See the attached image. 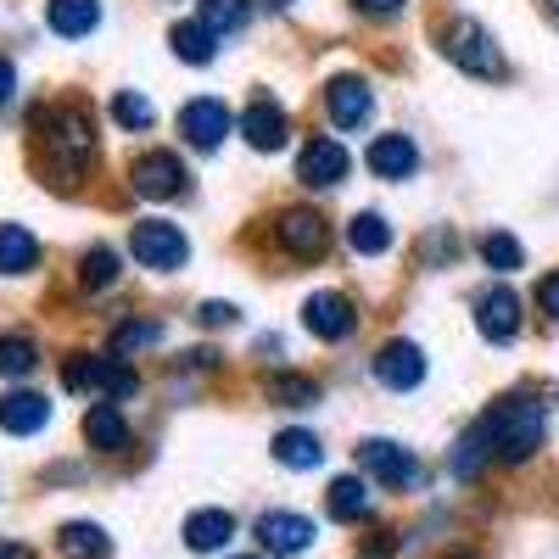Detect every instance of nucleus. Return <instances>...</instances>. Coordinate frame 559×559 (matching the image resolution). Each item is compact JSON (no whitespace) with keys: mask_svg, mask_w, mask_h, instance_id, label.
Instances as JSON below:
<instances>
[{"mask_svg":"<svg viewBox=\"0 0 559 559\" xmlns=\"http://www.w3.org/2000/svg\"><path fill=\"white\" fill-rule=\"evenodd\" d=\"M324 112H331V123L342 134H358V129H369V118H376V90H369L364 79H353V73H342V79L324 84Z\"/></svg>","mask_w":559,"mask_h":559,"instance_id":"obj_8","label":"nucleus"},{"mask_svg":"<svg viewBox=\"0 0 559 559\" xmlns=\"http://www.w3.org/2000/svg\"><path fill=\"white\" fill-rule=\"evenodd\" d=\"M481 426H487V437H492V459H503V464H526V459L543 448L548 408H543V397L515 392V397L492 403V414L481 419Z\"/></svg>","mask_w":559,"mask_h":559,"instance_id":"obj_2","label":"nucleus"},{"mask_svg":"<svg viewBox=\"0 0 559 559\" xmlns=\"http://www.w3.org/2000/svg\"><path fill=\"white\" fill-rule=\"evenodd\" d=\"M39 263V241L23 224H0V274H28Z\"/></svg>","mask_w":559,"mask_h":559,"instance_id":"obj_26","label":"nucleus"},{"mask_svg":"<svg viewBox=\"0 0 559 559\" xmlns=\"http://www.w3.org/2000/svg\"><path fill=\"white\" fill-rule=\"evenodd\" d=\"M269 397L286 403V408H313V403H319V386H313L308 376H292V369H286V376L269 381Z\"/></svg>","mask_w":559,"mask_h":559,"instance_id":"obj_34","label":"nucleus"},{"mask_svg":"<svg viewBox=\"0 0 559 559\" xmlns=\"http://www.w3.org/2000/svg\"><path fill=\"white\" fill-rule=\"evenodd\" d=\"M218 34L197 17V23H174V34H168V45H174V57L179 62H191V68H207L213 57H218V45H213Z\"/></svg>","mask_w":559,"mask_h":559,"instance_id":"obj_23","label":"nucleus"},{"mask_svg":"<svg viewBox=\"0 0 559 559\" xmlns=\"http://www.w3.org/2000/svg\"><path fill=\"white\" fill-rule=\"evenodd\" d=\"M157 342H163V324H157V319H129V324H118V331H112V353H118V358L146 353V347H157Z\"/></svg>","mask_w":559,"mask_h":559,"instance_id":"obj_31","label":"nucleus"},{"mask_svg":"<svg viewBox=\"0 0 559 559\" xmlns=\"http://www.w3.org/2000/svg\"><path fill=\"white\" fill-rule=\"evenodd\" d=\"M236 559H258V554H236Z\"/></svg>","mask_w":559,"mask_h":559,"instance_id":"obj_44","label":"nucleus"},{"mask_svg":"<svg viewBox=\"0 0 559 559\" xmlns=\"http://www.w3.org/2000/svg\"><path fill=\"white\" fill-rule=\"evenodd\" d=\"M84 437H90V448H102V453H123V448H129V426H123V414H118L112 397L90 403V414H84Z\"/></svg>","mask_w":559,"mask_h":559,"instance_id":"obj_21","label":"nucleus"},{"mask_svg":"<svg viewBox=\"0 0 559 559\" xmlns=\"http://www.w3.org/2000/svg\"><path fill=\"white\" fill-rule=\"evenodd\" d=\"M34 369H39V347L28 336H0V376L23 381V376H34Z\"/></svg>","mask_w":559,"mask_h":559,"instance_id":"obj_32","label":"nucleus"},{"mask_svg":"<svg viewBox=\"0 0 559 559\" xmlns=\"http://www.w3.org/2000/svg\"><path fill=\"white\" fill-rule=\"evenodd\" d=\"M297 179L308 185V191H336V185L347 179V146L342 140H308L302 157H297Z\"/></svg>","mask_w":559,"mask_h":559,"instance_id":"obj_12","label":"nucleus"},{"mask_svg":"<svg viewBox=\"0 0 559 559\" xmlns=\"http://www.w3.org/2000/svg\"><path fill=\"white\" fill-rule=\"evenodd\" d=\"M481 263H487V269H498V274H515V269L526 263V252H521V241H515V236L492 229V236H481Z\"/></svg>","mask_w":559,"mask_h":559,"instance_id":"obj_33","label":"nucleus"},{"mask_svg":"<svg viewBox=\"0 0 559 559\" xmlns=\"http://www.w3.org/2000/svg\"><path fill=\"white\" fill-rule=\"evenodd\" d=\"M419 252H426L431 263H448V258L459 252V241L448 236V229H437V236H426V247H419Z\"/></svg>","mask_w":559,"mask_h":559,"instance_id":"obj_38","label":"nucleus"},{"mask_svg":"<svg viewBox=\"0 0 559 559\" xmlns=\"http://www.w3.org/2000/svg\"><path fill=\"white\" fill-rule=\"evenodd\" d=\"M258 543L280 559H292L313 543V521L308 515H292V509H269V515L258 521Z\"/></svg>","mask_w":559,"mask_h":559,"instance_id":"obj_17","label":"nucleus"},{"mask_svg":"<svg viewBox=\"0 0 559 559\" xmlns=\"http://www.w3.org/2000/svg\"><path fill=\"white\" fill-rule=\"evenodd\" d=\"M12 96H17V68L0 57V102H12Z\"/></svg>","mask_w":559,"mask_h":559,"instance_id":"obj_40","label":"nucleus"},{"mask_svg":"<svg viewBox=\"0 0 559 559\" xmlns=\"http://www.w3.org/2000/svg\"><path fill=\"white\" fill-rule=\"evenodd\" d=\"M324 509H331V521H364L369 515V487L358 481V476H336L331 481V492H324Z\"/></svg>","mask_w":559,"mask_h":559,"instance_id":"obj_25","label":"nucleus"},{"mask_svg":"<svg viewBox=\"0 0 559 559\" xmlns=\"http://www.w3.org/2000/svg\"><path fill=\"white\" fill-rule=\"evenodd\" d=\"M364 163H369L376 179H414L419 146H414V134H376V140H369V152H364Z\"/></svg>","mask_w":559,"mask_h":559,"instance_id":"obj_15","label":"nucleus"},{"mask_svg":"<svg viewBox=\"0 0 559 559\" xmlns=\"http://www.w3.org/2000/svg\"><path fill=\"white\" fill-rule=\"evenodd\" d=\"M548 12H554V17H559V0H548Z\"/></svg>","mask_w":559,"mask_h":559,"instance_id":"obj_42","label":"nucleus"},{"mask_svg":"<svg viewBox=\"0 0 559 559\" xmlns=\"http://www.w3.org/2000/svg\"><path fill=\"white\" fill-rule=\"evenodd\" d=\"M274 459L292 464V471H313V464H324V442L313 431H280L274 437Z\"/></svg>","mask_w":559,"mask_h":559,"instance_id":"obj_28","label":"nucleus"},{"mask_svg":"<svg viewBox=\"0 0 559 559\" xmlns=\"http://www.w3.org/2000/svg\"><path fill=\"white\" fill-rule=\"evenodd\" d=\"M39 134H45V157H51V168L62 179L90 174V163H96V118H90V107H79V102L45 107Z\"/></svg>","mask_w":559,"mask_h":559,"instance_id":"obj_1","label":"nucleus"},{"mask_svg":"<svg viewBox=\"0 0 559 559\" xmlns=\"http://www.w3.org/2000/svg\"><path fill=\"white\" fill-rule=\"evenodd\" d=\"M57 548H62L68 559H107V554H112V537H107L102 526H90V521H68V526L57 532Z\"/></svg>","mask_w":559,"mask_h":559,"instance_id":"obj_24","label":"nucleus"},{"mask_svg":"<svg viewBox=\"0 0 559 559\" xmlns=\"http://www.w3.org/2000/svg\"><path fill=\"white\" fill-rule=\"evenodd\" d=\"M197 319L207 324V331H224V324H236V319H241V308H229V302H202Z\"/></svg>","mask_w":559,"mask_h":559,"instance_id":"obj_36","label":"nucleus"},{"mask_svg":"<svg viewBox=\"0 0 559 559\" xmlns=\"http://www.w3.org/2000/svg\"><path fill=\"white\" fill-rule=\"evenodd\" d=\"M537 308H543V313H548V319L559 324V269L537 280Z\"/></svg>","mask_w":559,"mask_h":559,"instance_id":"obj_37","label":"nucleus"},{"mask_svg":"<svg viewBox=\"0 0 559 559\" xmlns=\"http://www.w3.org/2000/svg\"><path fill=\"white\" fill-rule=\"evenodd\" d=\"M129 179H134V191H140V197L168 202V197L185 191V163H179L174 152H146V157H134Z\"/></svg>","mask_w":559,"mask_h":559,"instance_id":"obj_13","label":"nucleus"},{"mask_svg":"<svg viewBox=\"0 0 559 559\" xmlns=\"http://www.w3.org/2000/svg\"><path fill=\"white\" fill-rule=\"evenodd\" d=\"M45 23L62 39H84L102 23V0H45Z\"/></svg>","mask_w":559,"mask_h":559,"instance_id":"obj_19","label":"nucleus"},{"mask_svg":"<svg viewBox=\"0 0 559 559\" xmlns=\"http://www.w3.org/2000/svg\"><path fill=\"white\" fill-rule=\"evenodd\" d=\"M0 559H28V548H17V543H0Z\"/></svg>","mask_w":559,"mask_h":559,"instance_id":"obj_41","label":"nucleus"},{"mask_svg":"<svg viewBox=\"0 0 559 559\" xmlns=\"http://www.w3.org/2000/svg\"><path fill=\"white\" fill-rule=\"evenodd\" d=\"M213 34H241L252 23V0H202V12H197Z\"/></svg>","mask_w":559,"mask_h":559,"instance_id":"obj_30","label":"nucleus"},{"mask_svg":"<svg viewBox=\"0 0 559 559\" xmlns=\"http://www.w3.org/2000/svg\"><path fill=\"white\" fill-rule=\"evenodd\" d=\"M274 241H280V252L313 263V258L331 252V224H324L313 207H286V213L274 218Z\"/></svg>","mask_w":559,"mask_h":559,"instance_id":"obj_7","label":"nucleus"},{"mask_svg":"<svg viewBox=\"0 0 559 559\" xmlns=\"http://www.w3.org/2000/svg\"><path fill=\"white\" fill-rule=\"evenodd\" d=\"M487 459H492V437H487V426L476 419V426L453 442V459H448V464H453L459 481H476V476L487 471Z\"/></svg>","mask_w":559,"mask_h":559,"instance_id":"obj_22","label":"nucleus"},{"mask_svg":"<svg viewBox=\"0 0 559 559\" xmlns=\"http://www.w3.org/2000/svg\"><path fill=\"white\" fill-rule=\"evenodd\" d=\"M45 419H51V403H45L39 392H7L0 397V431L34 437V431H45Z\"/></svg>","mask_w":559,"mask_h":559,"instance_id":"obj_18","label":"nucleus"},{"mask_svg":"<svg viewBox=\"0 0 559 559\" xmlns=\"http://www.w3.org/2000/svg\"><path fill=\"white\" fill-rule=\"evenodd\" d=\"M376 381L392 386V392H414L419 381H426V353H419L414 342H386L376 353Z\"/></svg>","mask_w":559,"mask_h":559,"instance_id":"obj_16","label":"nucleus"},{"mask_svg":"<svg viewBox=\"0 0 559 559\" xmlns=\"http://www.w3.org/2000/svg\"><path fill=\"white\" fill-rule=\"evenodd\" d=\"M229 537H236V515H229V509H197V515L185 521V548L191 554H218Z\"/></svg>","mask_w":559,"mask_h":559,"instance_id":"obj_20","label":"nucleus"},{"mask_svg":"<svg viewBox=\"0 0 559 559\" xmlns=\"http://www.w3.org/2000/svg\"><path fill=\"white\" fill-rule=\"evenodd\" d=\"M269 7H292V0H269Z\"/></svg>","mask_w":559,"mask_h":559,"instance_id":"obj_43","label":"nucleus"},{"mask_svg":"<svg viewBox=\"0 0 559 559\" xmlns=\"http://www.w3.org/2000/svg\"><path fill=\"white\" fill-rule=\"evenodd\" d=\"M358 464H364V476L376 481V487H386V492H408V487L419 481V459H414L408 448L386 442V437H369V442L358 448Z\"/></svg>","mask_w":559,"mask_h":559,"instance_id":"obj_6","label":"nucleus"},{"mask_svg":"<svg viewBox=\"0 0 559 559\" xmlns=\"http://www.w3.org/2000/svg\"><path fill=\"white\" fill-rule=\"evenodd\" d=\"M129 252H134L140 269L174 274V269H185V258H191V241H185V229L168 224V218H140L129 229Z\"/></svg>","mask_w":559,"mask_h":559,"instance_id":"obj_4","label":"nucleus"},{"mask_svg":"<svg viewBox=\"0 0 559 559\" xmlns=\"http://www.w3.org/2000/svg\"><path fill=\"white\" fill-rule=\"evenodd\" d=\"M347 247H353L358 258H381V252L392 247V224H386L381 213H358V218L347 224Z\"/></svg>","mask_w":559,"mask_h":559,"instance_id":"obj_27","label":"nucleus"},{"mask_svg":"<svg viewBox=\"0 0 559 559\" xmlns=\"http://www.w3.org/2000/svg\"><path fill=\"white\" fill-rule=\"evenodd\" d=\"M442 57L459 68V73H471V79H503V51H498V39L476 23V17H448L442 23Z\"/></svg>","mask_w":559,"mask_h":559,"instance_id":"obj_3","label":"nucleus"},{"mask_svg":"<svg viewBox=\"0 0 559 559\" xmlns=\"http://www.w3.org/2000/svg\"><path fill=\"white\" fill-rule=\"evenodd\" d=\"M229 123L236 118H229V107L218 96H197V102L179 107V134H185V146H197V152H218Z\"/></svg>","mask_w":559,"mask_h":559,"instance_id":"obj_9","label":"nucleus"},{"mask_svg":"<svg viewBox=\"0 0 559 559\" xmlns=\"http://www.w3.org/2000/svg\"><path fill=\"white\" fill-rule=\"evenodd\" d=\"M118 274H123V269H118V252H112V247H90V252L79 258V286H84V292H112Z\"/></svg>","mask_w":559,"mask_h":559,"instance_id":"obj_29","label":"nucleus"},{"mask_svg":"<svg viewBox=\"0 0 559 559\" xmlns=\"http://www.w3.org/2000/svg\"><path fill=\"white\" fill-rule=\"evenodd\" d=\"M353 7H358L364 17H397V12H403V0H353Z\"/></svg>","mask_w":559,"mask_h":559,"instance_id":"obj_39","label":"nucleus"},{"mask_svg":"<svg viewBox=\"0 0 559 559\" xmlns=\"http://www.w3.org/2000/svg\"><path fill=\"white\" fill-rule=\"evenodd\" d=\"M112 118H118L123 129H152V123H157V107L140 96V90H118V96H112Z\"/></svg>","mask_w":559,"mask_h":559,"instance_id":"obj_35","label":"nucleus"},{"mask_svg":"<svg viewBox=\"0 0 559 559\" xmlns=\"http://www.w3.org/2000/svg\"><path fill=\"white\" fill-rule=\"evenodd\" d=\"M302 324H308L319 342H347V336L358 331V308H353V297H342V292H313V297L302 302Z\"/></svg>","mask_w":559,"mask_h":559,"instance_id":"obj_10","label":"nucleus"},{"mask_svg":"<svg viewBox=\"0 0 559 559\" xmlns=\"http://www.w3.org/2000/svg\"><path fill=\"white\" fill-rule=\"evenodd\" d=\"M476 331H481V342H492V347L515 342V336H521V297L509 292V286H487V292L476 297Z\"/></svg>","mask_w":559,"mask_h":559,"instance_id":"obj_11","label":"nucleus"},{"mask_svg":"<svg viewBox=\"0 0 559 559\" xmlns=\"http://www.w3.org/2000/svg\"><path fill=\"white\" fill-rule=\"evenodd\" d=\"M241 134H247V146L252 152H280L292 140V118H286V107L280 102H252L247 112H241Z\"/></svg>","mask_w":559,"mask_h":559,"instance_id":"obj_14","label":"nucleus"},{"mask_svg":"<svg viewBox=\"0 0 559 559\" xmlns=\"http://www.w3.org/2000/svg\"><path fill=\"white\" fill-rule=\"evenodd\" d=\"M62 381H68V392H96V397H134L140 392V376L112 353V358H68V369H62Z\"/></svg>","mask_w":559,"mask_h":559,"instance_id":"obj_5","label":"nucleus"}]
</instances>
